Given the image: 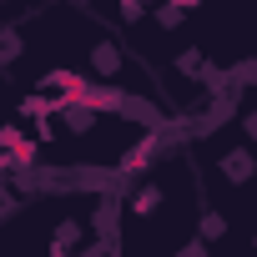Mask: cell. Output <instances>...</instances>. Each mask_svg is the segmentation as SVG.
Listing matches in <instances>:
<instances>
[{
	"mask_svg": "<svg viewBox=\"0 0 257 257\" xmlns=\"http://www.w3.org/2000/svg\"><path fill=\"white\" fill-rule=\"evenodd\" d=\"M76 6H91V0H76Z\"/></svg>",
	"mask_w": 257,
	"mask_h": 257,
	"instance_id": "cell-3",
	"label": "cell"
},
{
	"mask_svg": "<svg viewBox=\"0 0 257 257\" xmlns=\"http://www.w3.org/2000/svg\"><path fill=\"white\" fill-rule=\"evenodd\" d=\"M91 71L96 76H116L121 71V46L116 41H96L91 46Z\"/></svg>",
	"mask_w": 257,
	"mask_h": 257,
	"instance_id": "cell-1",
	"label": "cell"
},
{
	"mask_svg": "<svg viewBox=\"0 0 257 257\" xmlns=\"http://www.w3.org/2000/svg\"><path fill=\"white\" fill-rule=\"evenodd\" d=\"M16 56H21V36H16V31L6 26V31H0V66H11Z\"/></svg>",
	"mask_w": 257,
	"mask_h": 257,
	"instance_id": "cell-2",
	"label": "cell"
}]
</instances>
